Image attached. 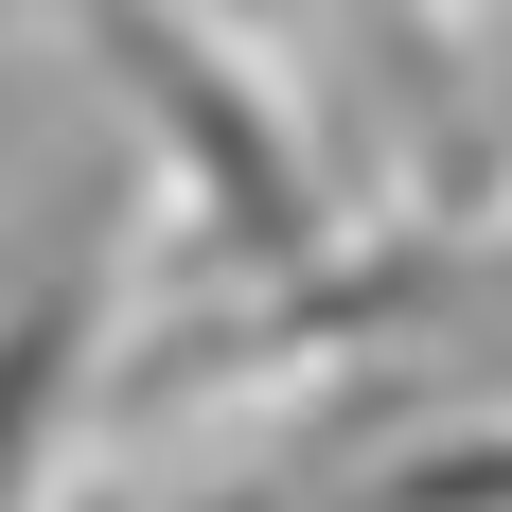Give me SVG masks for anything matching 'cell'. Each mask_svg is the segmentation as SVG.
<instances>
[{
	"mask_svg": "<svg viewBox=\"0 0 512 512\" xmlns=\"http://www.w3.org/2000/svg\"><path fill=\"white\" fill-rule=\"evenodd\" d=\"M89 36H106V71L142 89V124L177 142V177H195V212H212V230H230L248 265H283V248L318 230V212H301V142L265 124V89H248V71H230L212 36H177L159 0H89Z\"/></svg>",
	"mask_w": 512,
	"mask_h": 512,
	"instance_id": "1",
	"label": "cell"
},
{
	"mask_svg": "<svg viewBox=\"0 0 512 512\" xmlns=\"http://www.w3.org/2000/svg\"><path fill=\"white\" fill-rule=\"evenodd\" d=\"M354 512H512V442H424V460H389Z\"/></svg>",
	"mask_w": 512,
	"mask_h": 512,
	"instance_id": "2",
	"label": "cell"
}]
</instances>
